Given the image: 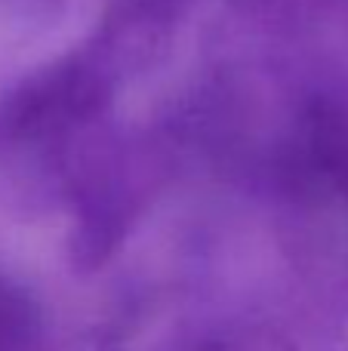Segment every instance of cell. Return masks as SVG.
<instances>
[{
  "instance_id": "obj_1",
  "label": "cell",
  "mask_w": 348,
  "mask_h": 351,
  "mask_svg": "<svg viewBox=\"0 0 348 351\" xmlns=\"http://www.w3.org/2000/svg\"><path fill=\"white\" fill-rule=\"evenodd\" d=\"M117 74L92 43L25 74L0 96V148L49 145L108 114Z\"/></svg>"
},
{
  "instance_id": "obj_2",
  "label": "cell",
  "mask_w": 348,
  "mask_h": 351,
  "mask_svg": "<svg viewBox=\"0 0 348 351\" xmlns=\"http://www.w3.org/2000/svg\"><path fill=\"white\" fill-rule=\"evenodd\" d=\"M145 206V188L121 158H99L74 173L71 234L68 256L74 268L96 271L123 247L133 222Z\"/></svg>"
},
{
  "instance_id": "obj_3",
  "label": "cell",
  "mask_w": 348,
  "mask_h": 351,
  "mask_svg": "<svg viewBox=\"0 0 348 351\" xmlns=\"http://www.w3.org/2000/svg\"><path fill=\"white\" fill-rule=\"evenodd\" d=\"M40 330L37 302L16 287L12 280L0 278V351H28Z\"/></svg>"
},
{
  "instance_id": "obj_4",
  "label": "cell",
  "mask_w": 348,
  "mask_h": 351,
  "mask_svg": "<svg viewBox=\"0 0 348 351\" xmlns=\"http://www.w3.org/2000/svg\"><path fill=\"white\" fill-rule=\"evenodd\" d=\"M71 0H0V16L12 19L16 25L49 28L65 16Z\"/></svg>"
},
{
  "instance_id": "obj_5",
  "label": "cell",
  "mask_w": 348,
  "mask_h": 351,
  "mask_svg": "<svg viewBox=\"0 0 348 351\" xmlns=\"http://www.w3.org/2000/svg\"><path fill=\"white\" fill-rule=\"evenodd\" d=\"M203 351H296L287 336L275 333V330H247V333L228 336Z\"/></svg>"
},
{
  "instance_id": "obj_6",
  "label": "cell",
  "mask_w": 348,
  "mask_h": 351,
  "mask_svg": "<svg viewBox=\"0 0 348 351\" xmlns=\"http://www.w3.org/2000/svg\"><path fill=\"white\" fill-rule=\"evenodd\" d=\"M345 185H348V173H345Z\"/></svg>"
}]
</instances>
